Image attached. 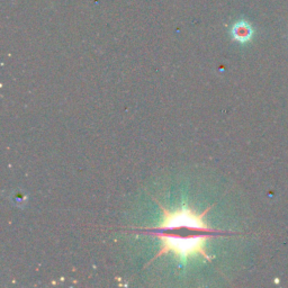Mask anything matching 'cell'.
I'll return each instance as SVG.
<instances>
[{
    "label": "cell",
    "mask_w": 288,
    "mask_h": 288,
    "mask_svg": "<svg viewBox=\"0 0 288 288\" xmlns=\"http://www.w3.org/2000/svg\"><path fill=\"white\" fill-rule=\"evenodd\" d=\"M160 240L161 249L153 257L152 261L166 254H173L182 262H186L189 257L203 256L207 261H212V257L206 252L205 246L211 235H193L181 237L178 235L165 234V233H152ZM150 261V262H152Z\"/></svg>",
    "instance_id": "1"
},
{
    "label": "cell",
    "mask_w": 288,
    "mask_h": 288,
    "mask_svg": "<svg viewBox=\"0 0 288 288\" xmlns=\"http://www.w3.org/2000/svg\"><path fill=\"white\" fill-rule=\"evenodd\" d=\"M153 200L157 202L159 207L161 208V211L163 213L162 222L157 228L158 230H173L179 228H187L192 230H197V231L215 232V230H213L212 228H209L207 224L204 223V216L207 214L211 207H208L202 214H197L196 212H194L192 208L188 207V206H182L181 208L177 209V211L169 212L168 209L163 207L154 197Z\"/></svg>",
    "instance_id": "2"
},
{
    "label": "cell",
    "mask_w": 288,
    "mask_h": 288,
    "mask_svg": "<svg viewBox=\"0 0 288 288\" xmlns=\"http://www.w3.org/2000/svg\"><path fill=\"white\" fill-rule=\"evenodd\" d=\"M252 30L250 26L246 24V23H239L233 29V36L239 42H247L248 40H250Z\"/></svg>",
    "instance_id": "3"
}]
</instances>
